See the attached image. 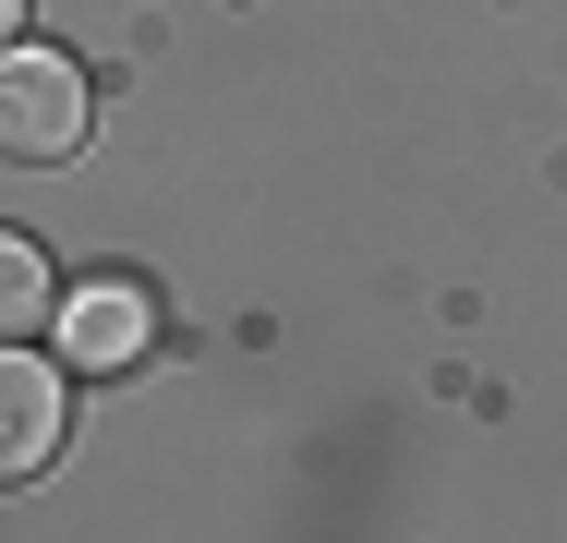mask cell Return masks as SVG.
Segmentation results:
<instances>
[{"instance_id":"cell-3","label":"cell","mask_w":567,"mask_h":543,"mask_svg":"<svg viewBox=\"0 0 567 543\" xmlns=\"http://www.w3.org/2000/svg\"><path fill=\"white\" fill-rule=\"evenodd\" d=\"M73 434V375L37 350H0V483H37Z\"/></svg>"},{"instance_id":"cell-5","label":"cell","mask_w":567,"mask_h":543,"mask_svg":"<svg viewBox=\"0 0 567 543\" xmlns=\"http://www.w3.org/2000/svg\"><path fill=\"white\" fill-rule=\"evenodd\" d=\"M12 37H24V0H0V49H12Z\"/></svg>"},{"instance_id":"cell-4","label":"cell","mask_w":567,"mask_h":543,"mask_svg":"<svg viewBox=\"0 0 567 543\" xmlns=\"http://www.w3.org/2000/svg\"><path fill=\"white\" fill-rule=\"evenodd\" d=\"M49 315H61V278H49V254H37L24 229H0V350H24Z\"/></svg>"},{"instance_id":"cell-2","label":"cell","mask_w":567,"mask_h":543,"mask_svg":"<svg viewBox=\"0 0 567 543\" xmlns=\"http://www.w3.org/2000/svg\"><path fill=\"white\" fill-rule=\"evenodd\" d=\"M49 338H61V375H133L145 350H157V290H133V278H85V290H61V315H49Z\"/></svg>"},{"instance_id":"cell-1","label":"cell","mask_w":567,"mask_h":543,"mask_svg":"<svg viewBox=\"0 0 567 543\" xmlns=\"http://www.w3.org/2000/svg\"><path fill=\"white\" fill-rule=\"evenodd\" d=\"M85 121H97V85H85V61H61V49H0V157H24V170H61L73 145H85Z\"/></svg>"}]
</instances>
